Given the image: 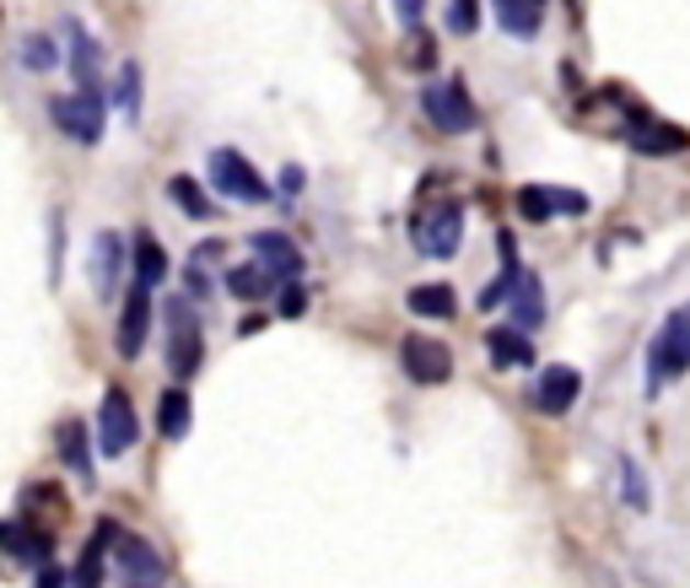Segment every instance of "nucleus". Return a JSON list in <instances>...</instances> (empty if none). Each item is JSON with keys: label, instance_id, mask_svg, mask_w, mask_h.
<instances>
[{"label": "nucleus", "instance_id": "a211bd4d", "mask_svg": "<svg viewBox=\"0 0 690 588\" xmlns=\"http://www.w3.org/2000/svg\"><path fill=\"white\" fill-rule=\"evenodd\" d=\"M507 314H512V329H534L545 319V292H540V281L523 270V281H518V292H512V303H507Z\"/></svg>", "mask_w": 690, "mask_h": 588}, {"label": "nucleus", "instance_id": "393cba45", "mask_svg": "<svg viewBox=\"0 0 690 588\" xmlns=\"http://www.w3.org/2000/svg\"><path fill=\"white\" fill-rule=\"evenodd\" d=\"M410 308L427 319H453L459 297H453V286H410Z\"/></svg>", "mask_w": 690, "mask_h": 588}, {"label": "nucleus", "instance_id": "aec40b11", "mask_svg": "<svg viewBox=\"0 0 690 588\" xmlns=\"http://www.w3.org/2000/svg\"><path fill=\"white\" fill-rule=\"evenodd\" d=\"M0 545L11 551V556H22V562H44L49 556V534H33L27 523H0Z\"/></svg>", "mask_w": 690, "mask_h": 588}, {"label": "nucleus", "instance_id": "cd10ccee", "mask_svg": "<svg viewBox=\"0 0 690 588\" xmlns=\"http://www.w3.org/2000/svg\"><path fill=\"white\" fill-rule=\"evenodd\" d=\"M173 200H179V211H189L194 222H205V216H211V200L194 190V179H173Z\"/></svg>", "mask_w": 690, "mask_h": 588}, {"label": "nucleus", "instance_id": "0eeeda50", "mask_svg": "<svg viewBox=\"0 0 690 588\" xmlns=\"http://www.w3.org/2000/svg\"><path fill=\"white\" fill-rule=\"evenodd\" d=\"M114 562H120V573L129 578V588H157L168 578V562H162L140 534H129V529H114Z\"/></svg>", "mask_w": 690, "mask_h": 588}, {"label": "nucleus", "instance_id": "7ed1b4c3", "mask_svg": "<svg viewBox=\"0 0 690 588\" xmlns=\"http://www.w3.org/2000/svg\"><path fill=\"white\" fill-rule=\"evenodd\" d=\"M140 438V421H135V405H129L125 389H109L103 394V410H98V454L120 459L135 449Z\"/></svg>", "mask_w": 690, "mask_h": 588}, {"label": "nucleus", "instance_id": "39448f33", "mask_svg": "<svg viewBox=\"0 0 690 588\" xmlns=\"http://www.w3.org/2000/svg\"><path fill=\"white\" fill-rule=\"evenodd\" d=\"M399 362H405L410 384H427V389H438V384L453 378V351H448L442 340H432V335H405Z\"/></svg>", "mask_w": 690, "mask_h": 588}, {"label": "nucleus", "instance_id": "2eb2a0df", "mask_svg": "<svg viewBox=\"0 0 690 588\" xmlns=\"http://www.w3.org/2000/svg\"><path fill=\"white\" fill-rule=\"evenodd\" d=\"M70 76H76V87L87 92V98H103V70H98V44L70 22Z\"/></svg>", "mask_w": 690, "mask_h": 588}, {"label": "nucleus", "instance_id": "a878e982", "mask_svg": "<svg viewBox=\"0 0 690 588\" xmlns=\"http://www.w3.org/2000/svg\"><path fill=\"white\" fill-rule=\"evenodd\" d=\"M518 211H523L529 222H545V216L562 211V200H556V190H545V184H523V190H518Z\"/></svg>", "mask_w": 690, "mask_h": 588}, {"label": "nucleus", "instance_id": "dca6fc26", "mask_svg": "<svg viewBox=\"0 0 690 588\" xmlns=\"http://www.w3.org/2000/svg\"><path fill=\"white\" fill-rule=\"evenodd\" d=\"M114 529H120V523H109V519L92 529V540H87V551H81V562H76V588L103 584V551H114Z\"/></svg>", "mask_w": 690, "mask_h": 588}, {"label": "nucleus", "instance_id": "7c9ffc66", "mask_svg": "<svg viewBox=\"0 0 690 588\" xmlns=\"http://www.w3.org/2000/svg\"><path fill=\"white\" fill-rule=\"evenodd\" d=\"M22 55H27V66H33V70L55 66V44H49V38H27V44H22Z\"/></svg>", "mask_w": 690, "mask_h": 588}, {"label": "nucleus", "instance_id": "4be33fe9", "mask_svg": "<svg viewBox=\"0 0 690 588\" xmlns=\"http://www.w3.org/2000/svg\"><path fill=\"white\" fill-rule=\"evenodd\" d=\"M60 459L70 464L76 480H92V454H87V427L81 421H65L60 427Z\"/></svg>", "mask_w": 690, "mask_h": 588}, {"label": "nucleus", "instance_id": "c85d7f7f", "mask_svg": "<svg viewBox=\"0 0 690 588\" xmlns=\"http://www.w3.org/2000/svg\"><path fill=\"white\" fill-rule=\"evenodd\" d=\"M448 22H453V33H475L480 5H475V0H448Z\"/></svg>", "mask_w": 690, "mask_h": 588}, {"label": "nucleus", "instance_id": "f257e3e1", "mask_svg": "<svg viewBox=\"0 0 690 588\" xmlns=\"http://www.w3.org/2000/svg\"><path fill=\"white\" fill-rule=\"evenodd\" d=\"M690 373V303L686 308H675L658 335H653V346H647V389L658 394L664 384H675V378H686Z\"/></svg>", "mask_w": 690, "mask_h": 588}, {"label": "nucleus", "instance_id": "412c9836", "mask_svg": "<svg viewBox=\"0 0 690 588\" xmlns=\"http://www.w3.org/2000/svg\"><path fill=\"white\" fill-rule=\"evenodd\" d=\"M162 275H168V255H162V244H157L151 233H140V238H135V286L151 292Z\"/></svg>", "mask_w": 690, "mask_h": 588}, {"label": "nucleus", "instance_id": "2f4dec72", "mask_svg": "<svg viewBox=\"0 0 690 588\" xmlns=\"http://www.w3.org/2000/svg\"><path fill=\"white\" fill-rule=\"evenodd\" d=\"M281 314H286V319H297V314H303V286H297V281H286V297H281Z\"/></svg>", "mask_w": 690, "mask_h": 588}, {"label": "nucleus", "instance_id": "473e14b6", "mask_svg": "<svg viewBox=\"0 0 690 588\" xmlns=\"http://www.w3.org/2000/svg\"><path fill=\"white\" fill-rule=\"evenodd\" d=\"M60 584H65V578L55 573V567H44V573H38V588H60Z\"/></svg>", "mask_w": 690, "mask_h": 588}, {"label": "nucleus", "instance_id": "4468645a", "mask_svg": "<svg viewBox=\"0 0 690 588\" xmlns=\"http://www.w3.org/2000/svg\"><path fill=\"white\" fill-rule=\"evenodd\" d=\"M146 329H151V292L135 286V292L125 297V319H120V357H140Z\"/></svg>", "mask_w": 690, "mask_h": 588}, {"label": "nucleus", "instance_id": "bb28decb", "mask_svg": "<svg viewBox=\"0 0 690 588\" xmlns=\"http://www.w3.org/2000/svg\"><path fill=\"white\" fill-rule=\"evenodd\" d=\"M120 109H125V120L140 114V66H135V60L120 66Z\"/></svg>", "mask_w": 690, "mask_h": 588}, {"label": "nucleus", "instance_id": "6e6552de", "mask_svg": "<svg viewBox=\"0 0 690 588\" xmlns=\"http://www.w3.org/2000/svg\"><path fill=\"white\" fill-rule=\"evenodd\" d=\"M49 120L65 135H76L81 146H92L103 135V98H87V92H70V98H49Z\"/></svg>", "mask_w": 690, "mask_h": 588}, {"label": "nucleus", "instance_id": "f8f14e48", "mask_svg": "<svg viewBox=\"0 0 690 588\" xmlns=\"http://www.w3.org/2000/svg\"><path fill=\"white\" fill-rule=\"evenodd\" d=\"M120 275H125V244H120V233H98V244H92V292L109 297L120 286Z\"/></svg>", "mask_w": 690, "mask_h": 588}, {"label": "nucleus", "instance_id": "1a4fd4ad", "mask_svg": "<svg viewBox=\"0 0 690 588\" xmlns=\"http://www.w3.org/2000/svg\"><path fill=\"white\" fill-rule=\"evenodd\" d=\"M459 238H464V211H459V200H442L427 222H416V244H421V255H432V260H448V255L459 249Z\"/></svg>", "mask_w": 690, "mask_h": 588}, {"label": "nucleus", "instance_id": "c756f323", "mask_svg": "<svg viewBox=\"0 0 690 588\" xmlns=\"http://www.w3.org/2000/svg\"><path fill=\"white\" fill-rule=\"evenodd\" d=\"M621 486H626L631 508H647V486H642V470H636L631 459H621Z\"/></svg>", "mask_w": 690, "mask_h": 588}, {"label": "nucleus", "instance_id": "6ab92c4d", "mask_svg": "<svg viewBox=\"0 0 690 588\" xmlns=\"http://www.w3.org/2000/svg\"><path fill=\"white\" fill-rule=\"evenodd\" d=\"M540 16H545V0H497V22H502L512 38H534V33H540Z\"/></svg>", "mask_w": 690, "mask_h": 588}, {"label": "nucleus", "instance_id": "5701e85b", "mask_svg": "<svg viewBox=\"0 0 690 588\" xmlns=\"http://www.w3.org/2000/svg\"><path fill=\"white\" fill-rule=\"evenodd\" d=\"M270 286H281L264 264H238V270H227V292L233 297H244V303H253V297H264Z\"/></svg>", "mask_w": 690, "mask_h": 588}, {"label": "nucleus", "instance_id": "9d476101", "mask_svg": "<svg viewBox=\"0 0 690 588\" xmlns=\"http://www.w3.org/2000/svg\"><path fill=\"white\" fill-rule=\"evenodd\" d=\"M626 120H631V146H636L642 157H675V151H686V146H690L686 131H675V125H664V120L642 114L636 103H626Z\"/></svg>", "mask_w": 690, "mask_h": 588}, {"label": "nucleus", "instance_id": "20e7f679", "mask_svg": "<svg viewBox=\"0 0 690 588\" xmlns=\"http://www.w3.org/2000/svg\"><path fill=\"white\" fill-rule=\"evenodd\" d=\"M421 109H427V120L448 135H464V131L480 125V114H475L464 81H438V87H427V92H421Z\"/></svg>", "mask_w": 690, "mask_h": 588}, {"label": "nucleus", "instance_id": "f3484780", "mask_svg": "<svg viewBox=\"0 0 690 588\" xmlns=\"http://www.w3.org/2000/svg\"><path fill=\"white\" fill-rule=\"evenodd\" d=\"M486 351H491V362L497 368H529L534 362V346H529V335L512 325H497L486 335Z\"/></svg>", "mask_w": 690, "mask_h": 588}, {"label": "nucleus", "instance_id": "ddd939ff", "mask_svg": "<svg viewBox=\"0 0 690 588\" xmlns=\"http://www.w3.org/2000/svg\"><path fill=\"white\" fill-rule=\"evenodd\" d=\"M253 255L264 260V270H270L275 281H297V275H303V255H297V244L281 238V233H253Z\"/></svg>", "mask_w": 690, "mask_h": 588}, {"label": "nucleus", "instance_id": "b1692460", "mask_svg": "<svg viewBox=\"0 0 690 588\" xmlns=\"http://www.w3.org/2000/svg\"><path fill=\"white\" fill-rule=\"evenodd\" d=\"M157 427H162V438H184L189 432V394L184 389H168L157 399Z\"/></svg>", "mask_w": 690, "mask_h": 588}, {"label": "nucleus", "instance_id": "423d86ee", "mask_svg": "<svg viewBox=\"0 0 690 588\" xmlns=\"http://www.w3.org/2000/svg\"><path fill=\"white\" fill-rule=\"evenodd\" d=\"M211 184H216L222 195L244 200V205H264V200H270V184L253 173L238 151H211Z\"/></svg>", "mask_w": 690, "mask_h": 588}, {"label": "nucleus", "instance_id": "9b49d317", "mask_svg": "<svg viewBox=\"0 0 690 588\" xmlns=\"http://www.w3.org/2000/svg\"><path fill=\"white\" fill-rule=\"evenodd\" d=\"M577 394H582V378H577L572 368H545V373H540V384H534V410L562 416V410L577 405Z\"/></svg>", "mask_w": 690, "mask_h": 588}, {"label": "nucleus", "instance_id": "f03ea898", "mask_svg": "<svg viewBox=\"0 0 690 588\" xmlns=\"http://www.w3.org/2000/svg\"><path fill=\"white\" fill-rule=\"evenodd\" d=\"M162 319H168V368H173V378H194L200 362H205V340H200V325L189 319V303L173 297L162 308Z\"/></svg>", "mask_w": 690, "mask_h": 588}]
</instances>
